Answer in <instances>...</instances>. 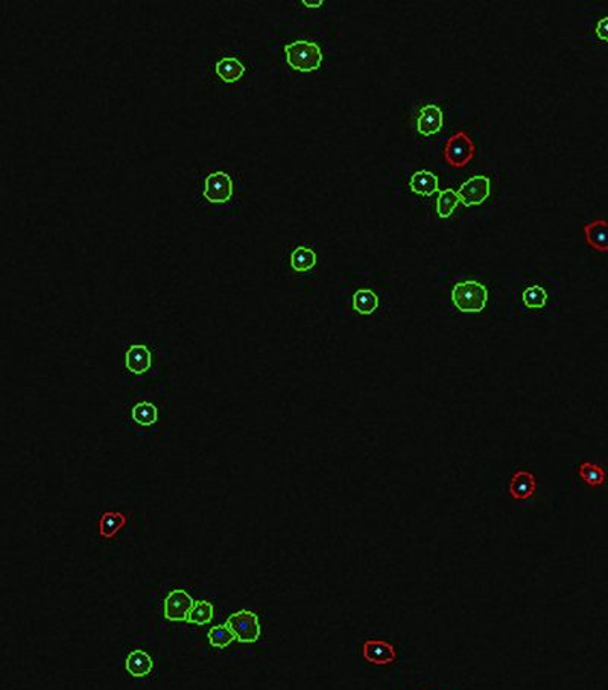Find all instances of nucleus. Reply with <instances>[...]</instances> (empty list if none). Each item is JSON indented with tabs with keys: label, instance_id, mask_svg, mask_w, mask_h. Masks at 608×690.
Wrapping results in <instances>:
<instances>
[{
	"label": "nucleus",
	"instance_id": "6ab92c4d",
	"mask_svg": "<svg viewBox=\"0 0 608 690\" xmlns=\"http://www.w3.org/2000/svg\"><path fill=\"white\" fill-rule=\"evenodd\" d=\"M317 265V253L309 247H298L290 254V266L295 273H308Z\"/></svg>",
	"mask_w": 608,
	"mask_h": 690
},
{
	"label": "nucleus",
	"instance_id": "ddd939ff",
	"mask_svg": "<svg viewBox=\"0 0 608 690\" xmlns=\"http://www.w3.org/2000/svg\"><path fill=\"white\" fill-rule=\"evenodd\" d=\"M128 523V516L119 511H105L99 519V534L102 539H114Z\"/></svg>",
	"mask_w": 608,
	"mask_h": 690
},
{
	"label": "nucleus",
	"instance_id": "20e7f679",
	"mask_svg": "<svg viewBox=\"0 0 608 690\" xmlns=\"http://www.w3.org/2000/svg\"><path fill=\"white\" fill-rule=\"evenodd\" d=\"M236 640L240 643H255L260 637V624L255 613L248 610H240L231 614L226 624Z\"/></svg>",
	"mask_w": 608,
	"mask_h": 690
},
{
	"label": "nucleus",
	"instance_id": "412c9836",
	"mask_svg": "<svg viewBox=\"0 0 608 690\" xmlns=\"http://www.w3.org/2000/svg\"><path fill=\"white\" fill-rule=\"evenodd\" d=\"M131 415H133V420L136 421L137 425H140V426H152V425H156L157 421H158V409L156 407V405L148 403V402H142V403H137L133 407Z\"/></svg>",
	"mask_w": 608,
	"mask_h": 690
},
{
	"label": "nucleus",
	"instance_id": "4468645a",
	"mask_svg": "<svg viewBox=\"0 0 608 690\" xmlns=\"http://www.w3.org/2000/svg\"><path fill=\"white\" fill-rule=\"evenodd\" d=\"M215 72L226 84H235L243 76L245 66L238 60V58L226 56L216 63Z\"/></svg>",
	"mask_w": 608,
	"mask_h": 690
},
{
	"label": "nucleus",
	"instance_id": "f3484780",
	"mask_svg": "<svg viewBox=\"0 0 608 690\" xmlns=\"http://www.w3.org/2000/svg\"><path fill=\"white\" fill-rule=\"evenodd\" d=\"M409 189L417 195L430 196L438 191V178L432 172L418 171L411 177V181H409Z\"/></svg>",
	"mask_w": 608,
	"mask_h": 690
},
{
	"label": "nucleus",
	"instance_id": "a211bd4d",
	"mask_svg": "<svg viewBox=\"0 0 608 690\" xmlns=\"http://www.w3.org/2000/svg\"><path fill=\"white\" fill-rule=\"evenodd\" d=\"M549 301V292L542 285H531L522 292V304L528 310H542Z\"/></svg>",
	"mask_w": 608,
	"mask_h": 690
},
{
	"label": "nucleus",
	"instance_id": "5701e85b",
	"mask_svg": "<svg viewBox=\"0 0 608 690\" xmlns=\"http://www.w3.org/2000/svg\"><path fill=\"white\" fill-rule=\"evenodd\" d=\"M213 619V605L207 601H198L195 602L192 612L187 617V622L196 624V625H206Z\"/></svg>",
	"mask_w": 608,
	"mask_h": 690
},
{
	"label": "nucleus",
	"instance_id": "b1692460",
	"mask_svg": "<svg viewBox=\"0 0 608 690\" xmlns=\"http://www.w3.org/2000/svg\"><path fill=\"white\" fill-rule=\"evenodd\" d=\"M236 637L231 633L227 625H218L208 631V641L215 648H226L231 641H235Z\"/></svg>",
	"mask_w": 608,
	"mask_h": 690
},
{
	"label": "nucleus",
	"instance_id": "7ed1b4c3",
	"mask_svg": "<svg viewBox=\"0 0 608 690\" xmlns=\"http://www.w3.org/2000/svg\"><path fill=\"white\" fill-rule=\"evenodd\" d=\"M442 156H444V160H446L452 168H456V169L465 168L475 157L473 140L464 131L456 133L447 140V143L442 151Z\"/></svg>",
	"mask_w": 608,
	"mask_h": 690
},
{
	"label": "nucleus",
	"instance_id": "f03ea898",
	"mask_svg": "<svg viewBox=\"0 0 608 690\" xmlns=\"http://www.w3.org/2000/svg\"><path fill=\"white\" fill-rule=\"evenodd\" d=\"M288 64L301 73H310L323 64V52L317 43L298 40L285 46Z\"/></svg>",
	"mask_w": 608,
	"mask_h": 690
},
{
	"label": "nucleus",
	"instance_id": "423d86ee",
	"mask_svg": "<svg viewBox=\"0 0 608 690\" xmlns=\"http://www.w3.org/2000/svg\"><path fill=\"white\" fill-rule=\"evenodd\" d=\"M490 191H491L490 178H487L485 175H477V177L467 180L461 186V189L458 191L460 203H462L467 207L481 206L490 196Z\"/></svg>",
	"mask_w": 608,
	"mask_h": 690
},
{
	"label": "nucleus",
	"instance_id": "0eeeda50",
	"mask_svg": "<svg viewBox=\"0 0 608 690\" xmlns=\"http://www.w3.org/2000/svg\"><path fill=\"white\" fill-rule=\"evenodd\" d=\"M193 605L195 601L189 593L183 589H175L165 599V616L173 622L187 621Z\"/></svg>",
	"mask_w": 608,
	"mask_h": 690
},
{
	"label": "nucleus",
	"instance_id": "f8f14e48",
	"mask_svg": "<svg viewBox=\"0 0 608 690\" xmlns=\"http://www.w3.org/2000/svg\"><path fill=\"white\" fill-rule=\"evenodd\" d=\"M584 235L590 247L599 253H608V220L594 219L584 225Z\"/></svg>",
	"mask_w": 608,
	"mask_h": 690
},
{
	"label": "nucleus",
	"instance_id": "1a4fd4ad",
	"mask_svg": "<svg viewBox=\"0 0 608 690\" xmlns=\"http://www.w3.org/2000/svg\"><path fill=\"white\" fill-rule=\"evenodd\" d=\"M537 489L535 476L530 470H517L510 479L508 491L514 500H528Z\"/></svg>",
	"mask_w": 608,
	"mask_h": 690
},
{
	"label": "nucleus",
	"instance_id": "9b49d317",
	"mask_svg": "<svg viewBox=\"0 0 608 690\" xmlns=\"http://www.w3.org/2000/svg\"><path fill=\"white\" fill-rule=\"evenodd\" d=\"M125 365L128 371L142 376L152 365V356L146 345H131L126 350Z\"/></svg>",
	"mask_w": 608,
	"mask_h": 690
},
{
	"label": "nucleus",
	"instance_id": "9d476101",
	"mask_svg": "<svg viewBox=\"0 0 608 690\" xmlns=\"http://www.w3.org/2000/svg\"><path fill=\"white\" fill-rule=\"evenodd\" d=\"M444 114L437 105H426L420 110L417 119V130L422 136H434L441 131Z\"/></svg>",
	"mask_w": 608,
	"mask_h": 690
},
{
	"label": "nucleus",
	"instance_id": "dca6fc26",
	"mask_svg": "<svg viewBox=\"0 0 608 690\" xmlns=\"http://www.w3.org/2000/svg\"><path fill=\"white\" fill-rule=\"evenodd\" d=\"M152 666H154V663H152L149 654H146L142 649H137V651H133L131 654H128L125 661L126 671L136 678H143L149 675L152 671Z\"/></svg>",
	"mask_w": 608,
	"mask_h": 690
},
{
	"label": "nucleus",
	"instance_id": "2eb2a0df",
	"mask_svg": "<svg viewBox=\"0 0 608 690\" xmlns=\"http://www.w3.org/2000/svg\"><path fill=\"white\" fill-rule=\"evenodd\" d=\"M380 306V298L373 289H358L353 294V309L362 317H370Z\"/></svg>",
	"mask_w": 608,
	"mask_h": 690
},
{
	"label": "nucleus",
	"instance_id": "f257e3e1",
	"mask_svg": "<svg viewBox=\"0 0 608 690\" xmlns=\"http://www.w3.org/2000/svg\"><path fill=\"white\" fill-rule=\"evenodd\" d=\"M490 298L487 286L477 280H464L455 283L450 290L453 308L461 313H481Z\"/></svg>",
	"mask_w": 608,
	"mask_h": 690
},
{
	"label": "nucleus",
	"instance_id": "aec40b11",
	"mask_svg": "<svg viewBox=\"0 0 608 690\" xmlns=\"http://www.w3.org/2000/svg\"><path fill=\"white\" fill-rule=\"evenodd\" d=\"M578 475L582 479V482L587 484L589 487H601L607 481V472L604 470V467L589 461L579 464Z\"/></svg>",
	"mask_w": 608,
	"mask_h": 690
},
{
	"label": "nucleus",
	"instance_id": "393cba45",
	"mask_svg": "<svg viewBox=\"0 0 608 690\" xmlns=\"http://www.w3.org/2000/svg\"><path fill=\"white\" fill-rule=\"evenodd\" d=\"M596 34H598V37L604 41H608V17H604L599 23H598V26H596Z\"/></svg>",
	"mask_w": 608,
	"mask_h": 690
},
{
	"label": "nucleus",
	"instance_id": "4be33fe9",
	"mask_svg": "<svg viewBox=\"0 0 608 690\" xmlns=\"http://www.w3.org/2000/svg\"><path fill=\"white\" fill-rule=\"evenodd\" d=\"M460 204V198H458V193L453 192L452 189H446V191H442L438 196V201H437V213L440 218H450L452 213L455 212V208L456 206Z\"/></svg>",
	"mask_w": 608,
	"mask_h": 690
},
{
	"label": "nucleus",
	"instance_id": "39448f33",
	"mask_svg": "<svg viewBox=\"0 0 608 690\" xmlns=\"http://www.w3.org/2000/svg\"><path fill=\"white\" fill-rule=\"evenodd\" d=\"M235 184L228 173L213 172L204 181V198L210 204H226L231 200Z\"/></svg>",
	"mask_w": 608,
	"mask_h": 690
},
{
	"label": "nucleus",
	"instance_id": "a878e982",
	"mask_svg": "<svg viewBox=\"0 0 608 690\" xmlns=\"http://www.w3.org/2000/svg\"><path fill=\"white\" fill-rule=\"evenodd\" d=\"M303 5L308 6V8H320L323 5V2H321V0H318V2H309V0H304Z\"/></svg>",
	"mask_w": 608,
	"mask_h": 690
},
{
	"label": "nucleus",
	"instance_id": "6e6552de",
	"mask_svg": "<svg viewBox=\"0 0 608 690\" xmlns=\"http://www.w3.org/2000/svg\"><path fill=\"white\" fill-rule=\"evenodd\" d=\"M362 657L376 666H390L397 660V649L387 640L371 639L362 645Z\"/></svg>",
	"mask_w": 608,
	"mask_h": 690
}]
</instances>
